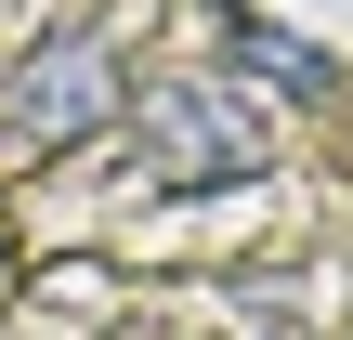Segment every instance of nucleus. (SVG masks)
<instances>
[{
    "instance_id": "3",
    "label": "nucleus",
    "mask_w": 353,
    "mask_h": 340,
    "mask_svg": "<svg viewBox=\"0 0 353 340\" xmlns=\"http://www.w3.org/2000/svg\"><path fill=\"white\" fill-rule=\"evenodd\" d=\"M236 66H249L262 92H301V105H327V79H341L301 26H262V13H236Z\"/></svg>"
},
{
    "instance_id": "2",
    "label": "nucleus",
    "mask_w": 353,
    "mask_h": 340,
    "mask_svg": "<svg viewBox=\"0 0 353 340\" xmlns=\"http://www.w3.org/2000/svg\"><path fill=\"white\" fill-rule=\"evenodd\" d=\"M131 105V79H118V39L105 26H52L26 66H13V92H0V118H13V144H39V157H65V144H92L105 118Z\"/></svg>"
},
{
    "instance_id": "1",
    "label": "nucleus",
    "mask_w": 353,
    "mask_h": 340,
    "mask_svg": "<svg viewBox=\"0 0 353 340\" xmlns=\"http://www.w3.org/2000/svg\"><path fill=\"white\" fill-rule=\"evenodd\" d=\"M131 157L170 183V197H210V183H262V105L223 92V79H144L131 92Z\"/></svg>"
}]
</instances>
